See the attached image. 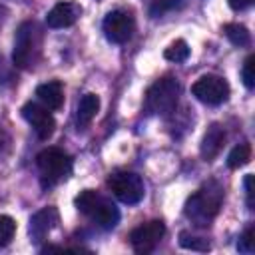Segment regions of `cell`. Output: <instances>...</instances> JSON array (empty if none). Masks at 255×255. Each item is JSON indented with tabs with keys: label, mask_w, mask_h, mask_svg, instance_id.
Segmentation results:
<instances>
[{
	"label": "cell",
	"mask_w": 255,
	"mask_h": 255,
	"mask_svg": "<svg viewBox=\"0 0 255 255\" xmlns=\"http://www.w3.org/2000/svg\"><path fill=\"white\" fill-rule=\"evenodd\" d=\"M221 203H223V187L217 181H207L185 201V215L197 227H207L213 221V217L219 213Z\"/></svg>",
	"instance_id": "6da1fadb"
},
{
	"label": "cell",
	"mask_w": 255,
	"mask_h": 255,
	"mask_svg": "<svg viewBox=\"0 0 255 255\" xmlns=\"http://www.w3.org/2000/svg\"><path fill=\"white\" fill-rule=\"evenodd\" d=\"M42 50V30L34 20H26L18 26L16 38H14V50H12V62L14 66L28 70L32 68Z\"/></svg>",
	"instance_id": "7a4b0ae2"
},
{
	"label": "cell",
	"mask_w": 255,
	"mask_h": 255,
	"mask_svg": "<svg viewBox=\"0 0 255 255\" xmlns=\"http://www.w3.org/2000/svg\"><path fill=\"white\" fill-rule=\"evenodd\" d=\"M74 203H76L80 213L90 217L102 229H114L120 221V211H118L116 203H112L108 197L100 195L94 189L80 191V195L74 199Z\"/></svg>",
	"instance_id": "3957f363"
},
{
	"label": "cell",
	"mask_w": 255,
	"mask_h": 255,
	"mask_svg": "<svg viewBox=\"0 0 255 255\" xmlns=\"http://www.w3.org/2000/svg\"><path fill=\"white\" fill-rule=\"evenodd\" d=\"M179 82L173 78H159L145 92V110L155 116H171L179 100Z\"/></svg>",
	"instance_id": "277c9868"
},
{
	"label": "cell",
	"mask_w": 255,
	"mask_h": 255,
	"mask_svg": "<svg viewBox=\"0 0 255 255\" xmlns=\"http://www.w3.org/2000/svg\"><path fill=\"white\" fill-rule=\"evenodd\" d=\"M36 165L40 171L42 187H52L70 175L72 157L58 147H46L36 155Z\"/></svg>",
	"instance_id": "5b68a950"
},
{
	"label": "cell",
	"mask_w": 255,
	"mask_h": 255,
	"mask_svg": "<svg viewBox=\"0 0 255 255\" xmlns=\"http://www.w3.org/2000/svg\"><path fill=\"white\" fill-rule=\"evenodd\" d=\"M108 187L122 203H128V205L139 203L145 195L143 179L133 171H114L108 177Z\"/></svg>",
	"instance_id": "8992f818"
},
{
	"label": "cell",
	"mask_w": 255,
	"mask_h": 255,
	"mask_svg": "<svg viewBox=\"0 0 255 255\" xmlns=\"http://www.w3.org/2000/svg\"><path fill=\"white\" fill-rule=\"evenodd\" d=\"M102 28H104L106 38L112 44H126L131 38L133 30H135V18H133V14L129 10L116 8V10L106 14Z\"/></svg>",
	"instance_id": "52a82bcc"
},
{
	"label": "cell",
	"mask_w": 255,
	"mask_h": 255,
	"mask_svg": "<svg viewBox=\"0 0 255 255\" xmlns=\"http://www.w3.org/2000/svg\"><path fill=\"white\" fill-rule=\"evenodd\" d=\"M191 94L207 106H219L229 98V84L221 76L207 74V76H201L191 86Z\"/></svg>",
	"instance_id": "ba28073f"
},
{
	"label": "cell",
	"mask_w": 255,
	"mask_h": 255,
	"mask_svg": "<svg viewBox=\"0 0 255 255\" xmlns=\"http://www.w3.org/2000/svg\"><path fill=\"white\" fill-rule=\"evenodd\" d=\"M165 235V225L161 219H151L147 223H141L137 225L135 229H131L129 233V243L131 247L137 251V253H147L151 251L159 241L161 237Z\"/></svg>",
	"instance_id": "9c48e42d"
},
{
	"label": "cell",
	"mask_w": 255,
	"mask_h": 255,
	"mask_svg": "<svg viewBox=\"0 0 255 255\" xmlns=\"http://www.w3.org/2000/svg\"><path fill=\"white\" fill-rule=\"evenodd\" d=\"M22 118L32 126V129L36 131V135L42 141L52 137V133L56 129V122H54L52 114L48 112V108H44L36 102H28L22 106Z\"/></svg>",
	"instance_id": "30bf717a"
},
{
	"label": "cell",
	"mask_w": 255,
	"mask_h": 255,
	"mask_svg": "<svg viewBox=\"0 0 255 255\" xmlns=\"http://www.w3.org/2000/svg\"><path fill=\"white\" fill-rule=\"evenodd\" d=\"M60 221V215H58V209L56 207H42L40 211H36L32 217H30V225H28V233L32 237L34 243H40L46 239V235L58 225Z\"/></svg>",
	"instance_id": "8fae6325"
},
{
	"label": "cell",
	"mask_w": 255,
	"mask_h": 255,
	"mask_svg": "<svg viewBox=\"0 0 255 255\" xmlns=\"http://www.w3.org/2000/svg\"><path fill=\"white\" fill-rule=\"evenodd\" d=\"M80 14H82L80 4H76V2H58L56 6H52V10H48L46 24H48V28H68V26L76 24Z\"/></svg>",
	"instance_id": "7c38bea8"
},
{
	"label": "cell",
	"mask_w": 255,
	"mask_h": 255,
	"mask_svg": "<svg viewBox=\"0 0 255 255\" xmlns=\"http://www.w3.org/2000/svg\"><path fill=\"white\" fill-rule=\"evenodd\" d=\"M36 96H38L40 104L44 108H48V110H58L64 104V88H62V84L58 80L40 84L36 88Z\"/></svg>",
	"instance_id": "4fadbf2b"
},
{
	"label": "cell",
	"mask_w": 255,
	"mask_h": 255,
	"mask_svg": "<svg viewBox=\"0 0 255 255\" xmlns=\"http://www.w3.org/2000/svg\"><path fill=\"white\" fill-rule=\"evenodd\" d=\"M225 143V129L219 124H211L201 139V155L203 159H213Z\"/></svg>",
	"instance_id": "5bb4252c"
},
{
	"label": "cell",
	"mask_w": 255,
	"mask_h": 255,
	"mask_svg": "<svg viewBox=\"0 0 255 255\" xmlns=\"http://www.w3.org/2000/svg\"><path fill=\"white\" fill-rule=\"evenodd\" d=\"M98 112H100V98L96 94H86L78 104V114H76L78 126H88Z\"/></svg>",
	"instance_id": "9a60e30c"
},
{
	"label": "cell",
	"mask_w": 255,
	"mask_h": 255,
	"mask_svg": "<svg viewBox=\"0 0 255 255\" xmlns=\"http://www.w3.org/2000/svg\"><path fill=\"white\" fill-rule=\"evenodd\" d=\"M223 34L227 36V40L233 46L245 48V46L251 44V34H249V30L243 24H225L223 26Z\"/></svg>",
	"instance_id": "2e32d148"
},
{
	"label": "cell",
	"mask_w": 255,
	"mask_h": 255,
	"mask_svg": "<svg viewBox=\"0 0 255 255\" xmlns=\"http://www.w3.org/2000/svg\"><path fill=\"white\" fill-rule=\"evenodd\" d=\"M163 58L169 60V62H175V64L185 62V60L189 58V46H187V42H185V40H175V42H171V44L165 48Z\"/></svg>",
	"instance_id": "e0dca14e"
},
{
	"label": "cell",
	"mask_w": 255,
	"mask_h": 255,
	"mask_svg": "<svg viewBox=\"0 0 255 255\" xmlns=\"http://www.w3.org/2000/svg\"><path fill=\"white\" fill-rule=\"evenodd\" d=\"M249 159H251V145H249V143H239V145H235V147L229 151V155H227V165H229L231 169H239V167L245 165Z\"/></svg>",
	"instance_id": "ac0fdd59"
},
{
	"label": "cell",
	"mask_w": 255,
	"mask_h": 255,
	"mask_svg": "<svg viewBox=\"0 0 255 255\" xmlns=\"http://www.w3.org/2000/svg\"><path fill=\"white\" fill-rule=\"evenodd\" d=\"M179 245L183 249H191V251H209L211 245L207 239L203 237H197V235H191L189 231H181L179 233Z\"/></svg>",
	"instance_id": "d6986e66"
},
{
	"label": "cell",
	"mask_w": 255,
	"mask_h": 255,
	"mask_svg": "<svg viewBox=\"0 0 255 255\" xmlns=\"http://www.w3.org/2000/svg\"><path fill=\"white\" fill-rule=\"evenodd\" d=\"M16 233V221L10 215H0V247L8 245Z\"/></svg>",
	"instance_id": "ffe728a7"
},
{
	"label": "cell",
	"mask_w": 255,
	"mask_h": 255,
	"mask_svg": "<svg viewBox=\"0 0 255 255\" xmlns=\"http://www.w3.org/2000/svg\"><path fill=\"white\" fill-rule=\"evenodd\" d=\"M237 251L239 253H253L255 251V231H253V227H247L241 233V237L237 241Z\"/></svg>",
	"instance_id": "44dd1931"
},
{
	"label": "cell",
	"mask_w": 255,
	"mask_h": 255,
	"mask_svg": "<svg viewBox=\"0 0 255 255\" xmlns=\"http://www.w3.org/2000/svg\"><path fill=\"white\" fill-rule=\"evenodd\" d=\"M241 78H243V84L247 90H253L255 88V56H249L243 64V70H241Z\"/></svg>",
	"instance_id": "7402d4cb"
},
{
	"label": "cell",
	"mask_w": 255,
	"mask_h": 255,
	"mask_svg": "<svg viewBox=\"0 0 255 255\" xmlns=\"http://www.w3.org/2000/svg\"><path fill=\"white\" fill-rule=\"evenodd\" d=\"M183 2H185V0H153V4H151V8H149V14H151V16H161L163 12L173 10V8L181 6Z\"/></svg>",
	"instance_id": "603a6c76"
},
{
	"label": "cell",
	"mask_w": 255,
	"mask_h": 255,
	"mask_svg": "<svg viewBox=\"0 0 255 255\" xmlns=\"http://www.w3.org/2000/svg\"><path fill=\"white\" fill-rule=\"evenodd\" d=\"M243 185H245V193H247V205H249V209H253V175L251 173L245 175Z\"/></svg>",
	"instance_id": "cb8c5ba5"
},
{
	"label": "cell",
	"mask_w": 255,
	"mask_h": 255,
	"mask_svg": "<svg viewBox=\"0 0 255 255\" xmlns=\"http://www.w3.org/2000/svg\"><path fill=\"white\" fill-rule=\"evenodd\" d=\"M227 4L233 8V10H245L253 4V0H227Z\"/></svg>",
	"instance_id": "d4e9b609"
},
{
	"label": "cell",
	"mask_w": 255,
	"mask_h": 255,
	"mask_svg": "<svg viewBox=\"0 0 255 255\" xmlns=\"http://www.w3.org/2000/svg\"><path fill=\"white\" fill-rule=\"evenodd\" d=\"M6 14H8V10L0 4V28H2V24H4V20H6Z\"/></svg>",
	"instance_id": "484cf974"
},
{
	"label": "cell",
	"mask_w": 255,
	"mask_h": 255,
	"mask_svg": "<svg viewBox=\"0 0 255 255\" xmlns=\"http://www.w3.org/2000/svg\"><path fill=\"white\" fill-rule=\"evenodd\" d=\"M0 151H2V129H0Z\"/></svg>",
	"instance_id": "4316f807"
}]
</instances>
